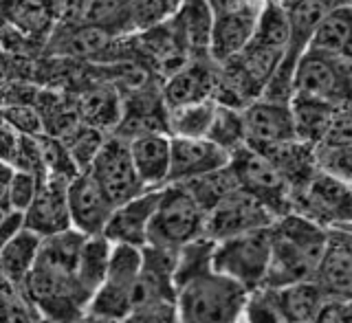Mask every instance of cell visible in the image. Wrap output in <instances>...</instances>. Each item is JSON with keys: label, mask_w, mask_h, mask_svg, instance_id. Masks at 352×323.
<instances>
[{"label": "cell", "mask_w": 352, "mask_h": 323, "mask_svg": "<svg viewBox=\"0 0 352 323\" xmlns=\"http://www.w3.org/2000/svg\"><path fill=\"white\" fill-rule=\"evenodd\" d=\"M22 229H25V218H22V214L11 211L9 205H0V249Z\"/></svg>", "instance_id": "cell-41"}, {"label": "cell", "mask_w": 352, "mask_h": 323, "mask_svg": "<svg viewBox=\"0 0 352 323\" xmlns=\"http://www.w3.org/2000/svg\"><path fill=\"white\" fill-rule=\"evenodd\" d=\"M183 187L190 192V196L196 200V205L201 207L205 214L207 211H212L220 200H225L227 196H231L240 189L229 165L223 167V170H218V172L194 178V181L185 183Z\"/></svg>", "instance_id": "cell-30"}, {"label": "cell", "mask_w": 352, "mask_h": 323, "mask_svg": "<svg viewBox=\"0 0 352 323\" xmlns=\"http://www.w3.org/2000/svg\"><path fill=\"white\" fill-rule=\"evenodd\" d=\"M40 178L42 176L29 174V172H11L7 181V205L11 211L25 214L29 205L33 203V198H36Z\"/></svg>", "instance_id": "cell-36"}, {"label": "cell", "mask_w": 352, "mask_h": 323, "mask_svg": "<svg viewBox=\"0 0 352 323\" xmlns=\"http://www.w3.org/2000/svg\"><path fill=\"white\" fill-rule=\"evenodd\" d=\"M264 3H209L212 7V40H209V60L214 64H225L238 58L251 42L258 25V16Z\"/></svg>", "instance_id": "cell-9"}, {"label": "cell", "mask_w": 352, "mask_h": 323, "mask_svg": "<svg viewBox=\"0 0 352 323\" xmlns=\"http://www.w3.org/2000/svg\"><path fill=\"white\" fill-rule=\"evenodd\" d=\"M165 119H168V108L163 104L161 93L135 91L128 99H124L121 121L110 137L128 143L141 135H152V132H165L168 135Z\"/></svg>", "instance_id": "cell-19"}, {"label": "cell", "mask_w": 352, "mask_h": 323, "mask_svg": "<svg viewBox=\"0 0 352 323\" xmlns=\"http://www.w3.org/2000/svg\"><path fill=\"white\" fill-rule=\"evenodd\" d=\"M113 203L99 189L91 174H77L69 183V214L71 227L82 233L84 238L102 236L110 216H113Z\"/></svg>", "instance_id": "cell-16"}, {"label": "cell", "mask_w": 352, "mask_h": 323, "mask_svg": "<svg viewBox=\"0 0 352 323\" xmlns=\"http://www.w3.org/2000/svg\"><path fill=\"white\" fill-rule=\"evenodd\" d=\"M350 36H352V7L339 3L317 22L306 51H315L333 58H350Z\"/></svg>", "instance_id": "cell-22"}, {"label": "cell", "mask_w": 352, "mask_h": 323, "mask_svg": "<svg viewBox=\"0 0 352 323\" xmlns=\"http://www.w3.org/2000/svg\"><path fill=\"white\" fill-rule=\"evenodd\" d=\"M40 242L42 238H38L36 233L22 229L0 249V280L9 288L22 291L29 273L36 266Z\"/></svg>", "instance_id": "cell-23"}, {"label": "cell", "mask_w": 352, "mask_h": 323, "mask_svg": "<svg viewBox=\"0 0 352 323\" xmlns=\"http://www.w3.org/2000/svg\"><path fill=\"white\" fill-rule=\"evenodd\" d=\"M247 291L227 277L207 271L176 291L181 323H236Z\"/></svg>", "instance_id": "cell-2"}, {"label": "cell", "mask_w": 352, "mask_h": 323, "mask_svg": "<svg viewBox=\"0 0 352 323\" xmlns=\"http://www.w3.org/2000/svg\"><path fill=\"white\" fill-rule=\"evenodd\" d=\"M110 251H113V244H110L104 236L86 238V242H84L80 260H77L75 277H77V282H80L84 295L88 297V302H91V297L97 293V288L104 284Z\"/></svg>", "instance_id": "cell-28"}, {"label": "cell", "mask_w": 352, "mask_h": 323, "mask_svg": "<svg viewBox=\"0 0 352 323\" xmlns=\"http://www.w3.org/2000/svg\"><path fill=\"white\" fill-rule=\"evenodd\" d=\"M271 258V227L214 242L209 271L227 277L247 293L264 286Z\"/></svg>", "instance_id": "cell-3"}, {"label": "cell", "mask_w": 352, "mask_h": 323, "mask_svg": "<svg viewBox=\"0 0 352 323\" xmlns=\"http://www.w3.org/2000/svg\"><path fill=\"white\" fill-rule=\"evenodd\" d=\"M88 174H91V178L99 185V189L106 194V198L113 203V207L124 205L128 200L137 198L139 194L148 192V189L141 185L139 176L135 172V165L130 161L128 143L110 135L104 141L102 150L97 152Z\"/></svg>", "instance_id": "cell-10"}, {"label": "cell", "mask_w": 352, "mask_h": 323, "mask_svg": "<svg viewBox=\"0 0 352 323\" xmlns=\"http://www.w3.org/2000/svg\"><path fill=\"white\" fill-rule=\"evenodd\" d=\"M7 293H9V286L0 280V306H3V302H5V297H7Z\"/></svg>", "instance_id": "cell-43"}, {"label": "cell", "mask_w": 352, "mask_h": 323, "mask_svg": "<svg viewBox=\"0 0 352 323\" xmlns=\"http://www.w3.org/2000/svg\"><path fill=\"white\" fill-rule=\"evenodd\" d=\"M179 9V3H132L128 5V29L152 31L165 25Z\"/></svg>", "instance_id": "cell-34"}, {"label": "cell", "mask_w": 352, "mask_h": 323, "mask_svg": "<svg viewBox=\"0 0 352 323\" xmlns=\"http://www.w3.org/2000/svg\"><path fill=\"white\" fill-rule=\"evenodd\" d=\"M275 222V218L264 209L258 200H253L245 192H234L225 200L205 214V229L203 238L220 242L227 238L240 236V233L267 229Z\"/></svg>", "instance_id": "cell-11"}, {"label": "cell", "mask_w": 352, "mask_h": 323, "mask_svg": "<svg viewBox=\"0 0 352 323\" xmlns=\"http://www.w3.org/2000/svg\"><path fill=\"white\" fill-rule=\"evenodd\" d=\"M115 33L95 25H66L58 36L51 40V53L60 58H95V55L110 49Z\"/></svg>", "instance_id": "cell-25"}, {"label": "cell", "mask_w": 352, "mask_h": 323, "mask_svg": "<svg viewBox=\"0 0 352 323\" xmlns=\"http://www.w3.org/2000/svg\"><path fill=\"white\" fill-rule=\"evenodd\" d=\"M216 80L218 73L214 71V66H209L203 60L187 62L183 69L172 73L165 80L161 88V99L168 110L201 102H214Z\"/></svg>", "instance_id": "cell-18"}, {"label": "cell", "mask_w": 352, "mask_h": 323, "mask_svg": "<svg viewBox=\"0 0 352 323\" xmlns=\"http://www.w3.org/2000/svg\"><path fill=\"white\" fill-rule=\"evenodd\" d=\"M212 7L209 3L179 5L170 18V27L187 55L209 60V40H212Z\"/></svg>", "instance_id": "cell-21"}, {"label": "cell", "mask_w": 352, "mask_h": 323, "mask_svg": "<svg viewBox=\"0 0 352 323\" xmlns=\"http://www.w3.org/2000/svg\"><path fill=\"white\" fill-rule=\"evenodd\" d=\"M229 165V154L207 139H172L168 185H185Z\"/></svg>", "instance_id": "cell-17"}, {"label": "cell", "mask_w": 352, "mask_h": 323, "mask_svg": "<svg viewBox=\"0 0 352 323\" xmlns=\"http://www.w3.org/2000/svg\"><path fill=\"white\" fill-rule=\"evenodd\" d=\"M313 323H350V302L326 299Z\"/></svg>", "instance_id": "cell-40"}, {"label": "cell", "mask_w": 352, "mask_h": 323, "mask_svg": "<svg viewBox=\"0 0 352 323\" xmlns=\"http://www.w3.org/2000/svg\"><path fill=\"white\" fill-rule=\"evenodd\" d=\"M0 323H33L29 308L16 297L14 288H9L3 306H0Z\"/></svg>", "instance_id": "cell-39"}, {"label": "cell", "mask_w": 352, "mask_h": 323, "mask_svg": "<svg viewBox=\"0 0 352 323\" xmlns=\"http://www.w3.org/2000/svg\"><path fill=\"white\" fill-rule=\"evenodd\" d=\"M328 240V229L297 214H286L271 225V258L264 286L269 291L311 282Z\"/></svg>", "instance_id": "cell-1"}, {"label": "cell", "mask_w": 352, "mask_h": 323, "mask_svg": "<svg viewBox=\"0 0 352 323\" xmlns=\"http://www.w3.org/2000/svg\"><path fill=\"white\" fill-rule=\"evenodd\" d=\"M106 139H108V135H104V132H97L93 128L80 124L71 132V135H66L60 141L64 143V148H66V152H69L73 165L77 167V172L86 174L88 170H91L97 152L102 150Z\"/></svg>", "instance_id": "cell-32"}, {"label": "cell", "mask_w": 352, "mask_h": 323, "mask_svg": "<svg viewBox=\"0 0 352 323\" xmlns=\"http://www.w3.org/2000/svg\"><path fill=\"white\" fill-rule=\"evenodd\" d=\"M273 293L282 308L286 323H313L319 308L326 302V297L322 295V291H319L313 280L286 286Z\"/></svg>", "instance_id": "cell-27"}, {"label": "cell", "mask_w": 352, "mask_h": 323, "mask_svg": "<svg viewBox=\"0 0 352 323\" xmlns=\"http://www.w3.org/2000/svg\"><path fill=\"white\" fill-rule=\"evenodd\" d=\"M313 282L326 299L350 302L352 293V247L350 229H328L322 258L315 266Z\"/></svg>", "instance_id": "cell-14"}, {"label": "cell", "mask_w": 352, "mask_h": 323, "mask_svg": "<svg viewBox=\"0 0 352 323\" xmlns=\"http://www.w3.org/2000/svg\"><path fill=\"white\" fill-rule=\"evenodd\" d=\"M163 194L161 189H148L137 198L115 207L108 225L102 236L110 244H126V247L146 249L148 247V229L154 211L159 207V200Z\"/></svg>", "instance_id": "cell-15"}, {"label": "cell", "mask_w": 352, "mask_h": 323, "mask_svg": "<svg viewBox=\"0 0 352 323\" xmlns=\"http://www.w3.org/2000/svg\"><path fill=\"white\" fill-rule=\"evenodd\" d=\"M0 119L11 130H16L20 137L36 139L44 135V124L38 113V108L33 104H9L0 110Z\"/></svg>", "instance_id": "cell-35"}, {"label": "cell", "mask_w": 352, "mask_h": 323, "mask_svg": "<svg viewBox=\"0 0 352 323\" xmlns=\"http://www.w3.org/2000/svg\"><path fill=\"white\" fill-rule=\"evenodd\" d=\"M9 69V62H7V55L3 53V49H0V82H3V77Z\"/></svg>", "instance_id": "cell-42"}, {"label": "cell", "mask_w": 352, "mask_h": 323, "mask_svg": "<svg viewBox=\"0 0 352 323\" xmlns=\"http://www.w3.org/2000/svg\"><path fill=\"white\" fill-rule=\"evenodd\" d=\"M291 97L315 99L330 106L350 104V58L304 51L291 80Z\"/></svg>", "instance_id": "cell-5"}, {"label": "cell", "mask_w": 352, "mask_h": 323, "mask_svg": "<svg viewBox=\"0 0 352 323\" xmlns=\"http://www.w3.org/2000/svg\"><path fill=\"white\" fill-rule=\"evenodd\" d=\"M289 104H291V115L295 126V139L311 148H315L324 139L337 115V110L341 108V106H330L324 102L302 99V97H291Z\"/></svg>", "instance_id": "cell-26"}, {"label": "cell", "mask_w": 352, "mask_h": 323, "mask_svg": "<svg viewBox=\"0 0 352 323\" xmlns=\"http://www.w3.org/2000/svg\"><path fill=\"white\" fill-rule=\"evenodd\" d=\"M119 323H181L176 302H154L132 308Z\"/></svg>", "instance_id": "cell-37"}, {"label": "cell", "mask_w": 352, "mask_h": 323, "mask_svg": "<svg viewBox=\"0 0 352 323\" xmlns=\"http://www.w3.org/2000/svg\"><path fill=\"white\" fill-rule=\"evenodd\" d=\"M20 146H22V137L16 130H11L7 124L0 121V167L14 170Z\"/></svg>", "instance_id": "cell-38"}, {"label": "cell", "mask_w": 352, "mask_h": 323, "mask_svg": "<svg viewBox=\"0 0 352 323\" xmlns=\"http://www.w3.org/2000/svg\"><path fill=\"white\" fill-rule=\"evenodd\" d=\"M143 266V249L126 247V244H113L108 260V271L104 284L97 288L91 297L86 310L95 319L102 321H121L132 308V286Z\"/></svg>", "instance_id": "cell-6"}, {"label": "cell", "mask_w": 352, "mask_h": 323, "mask_svg": "<svg viewBox=\"0 0 352 323\" xmlns=\"http://www.w3.org/2000/svg\"><path fill=\"white\" fill-rule=\"evenodd\" d=\"M69 183L62 176L44 174L29 209L22 214L25 229L38 238H51L73 229L69 214Z\"/></svg>", "instance_id": "cell-12"}, {"label": "cell", "mask_w": 352, "mask_h": 323, "mask_svg": "<svg viewBox=\"0 0 352 323\" xmlns=\"http://www.w3.org/2000/svg\"><path fill=\"white\" fill-rule=\"evenodd\" d=\"M130 161L135 165L141 185L146 189H161L168 185L172 137L165 132H152L128 141Z\"/></svg>", "instance_id": "cell-20"}, {"label": "cell", "mask_w": 352, "mask_h": 323, "mask_svg": "<svg viewBox=\"0 0 352 323\" xmlns=\"http://www.w3.org/2000/svg\"><path fill=\"white\" fill-rule=\"evenodd\" d=\"M236 323H286V319L275 293L269 288H258L247 295Z\"/></svg>", "instance_id": "cell-33"}, {"label": "cell", "mask_w": 352, "mask_h": 323, "mask_svg": "<svg viewBox=\"0 0 352 323\" xmlns=\"http://www.w3.org/2000/svg\"><path fill=\"white\" fill-rule=\"evenodd\" d=\"M121 110H124V99L113 84L95 86L77 102V115H80L82 124L97 132H104V135L115 132L121 121Z\"/></svg>", "instance_id": "cell-24"}, {"label": "cell", "mask_w": 352, "mask_h": 323, "mask_svg": "<svg viewBox=\"0 0 352 323\" xmlns=\"http://www.w3.org/2000/svg\"><path fill=\"white\" fill-rule=\"evenodd\" d=\"M229 167L236 176L240 192L258 200L275 220L291 214V187L260 152L242 146L240 150L231 152Z\"/></svg>", "instance_id": "cell-7"}, {"label": "cell", "mask_w": 352, "mask_h": 323, "mask_svg": "<svg viewBox=\"0 0 352 323\" xmlns=\"http://www.w3.org/2000/svg\"><path fill=\"white\" fill-rule=\"evenodd\" d=\"M291 211L324 229H350V183L317 170L291 194Z\"/></svg>", "instance_id": "cell-8"}, {"label": "cell", "mask_w": 352, "mask_h": 323, "mask_svg": "<svg viewBox=\"0 0 352 323\" xmlns=\"http://www.w3.org/2000/svg\"><path fill=\"white\" fill-rule=\"evenodd\" d=\"M205 139L209 143H214V146L223 152H227L229 157H231V152L240 150L245 146V121H242V110L216 104L212 126H209Z\"/></svg>", "instance_id": "cell-31"}, {"label": "cell", "mask_w": 352, "mask_h": 323, "mask_svg": "<svg viewBox=\"0 0 352 323\" xmlns=\"http://www.w3.org/2000/svg\"><path fill=\"white\" fill-rule=\"evenodd\" d=\"M205 211L183 185H165L148 229V247L179 253L183 247L203 238Z\"/></svg>", "instance_id": "cell-4"}, {"label": "cell", "mask_w": 352, "mask_h": 323, "mask_svg": "<svg viewBox=\"0 0 352 323\" xmlns=\"http://www.w3.org/2000/svg\"><path fill=\"white\" fill-rule=\"evenodd\" d=\"M216 102H201L168 110L165 128L172 139H205L212 126Z\"/></svg>", "instance_id": "cell-29"}, {"label": "cell", "mask_w": 352, "mask_h": 323, "mask_svg": "<svg viewBox=\"0 0 352 323\" xmlns=\"http://www.w3.org/2000/svg\"><path fill=\"white\" fill-rule=\"evenodd\" d=\"M242 121H245V146L253 150L297 141L289 102L258 97L256 102L242 108Z\"/></svg>", "instance_id": "cell-13"}]
</instances>
